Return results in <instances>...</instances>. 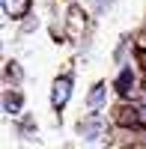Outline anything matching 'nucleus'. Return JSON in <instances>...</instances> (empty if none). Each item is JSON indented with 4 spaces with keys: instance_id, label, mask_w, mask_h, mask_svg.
Returning a JSON list of instances; mask_svg holds the SVG:
<instances>
[{
    "instance_id": "f257e3e1",
    "label": "nucleus",
    "mask_w": 146,
    "mask_h": 149,
    "mask_svg": "<svg viewBox=\"0 0 146 149\" xmlns=\"http://www.w3.org/2000/svg\"><path fill=\"white\" fill-rule=\"evenodd\" d=\"M69 95H72V78L69 74H60V78L54 81V86H51V104H54V110H63L66 102H69Z\"/></svg>"
},
{
    "instance_id": "f03ea898",
    "label": "nucleus",
    "mask_w": 146,
    "mask_h": 149,
    "mask_svg": "<svg viewBox=\"0 0 146 149\" xmlns=\"http://www.w3.org/2000/svg\"><path fill=\"white\" fill-rule=\"evenodd\" d=\"M104 125H107V122H104L102 113H90V116H83V119H81L78 131H81V137H83V140H95V137H102Z\"/></svg>"
},
{
    "instance_id": "7ed1b4c3",
    "label": "nucleus",
    "mask_w": 146,
    "mask_h": 149,
    "mask_svg": "<svg viewBox=\"0 0 146 149\" xmlns=\"http://www.w3.org/2000/svg\"><path fill=\"white\" fill-rule=\"evenodd\" d=\"M30 3L33 0H3V12L9 18H24L30 12Z\"/></svg>"
},
{
    "instance_id": "20e7f679",
    "label": "nucleus",
    "mask_w": 146,
    "mask_h": 149,
    "mask_svg": "<svg viewBox=\"0 0 146 149\" xmlns=\"http://www.w3.org/2000/svg\"><path fill=\"white\" fill-rule=\"evenodd\" d=\"M104 95H107V86H104V84H95L92 90H90V95H87V104H90L92 110H99V107L104 104Z\"/></svg>"
},
{
    "instance_id": "39448f33",
    "label": "nucleus",
    "mask_w": 146,
    "mask_h": 149,
    "mask_svg": "<svg viewBox=\"0 0 146 149\" xmlns=\"http://www.w3.org/2000/svg\"><path fill=\"white\" fill-rule=\"evenodd\" d=\"M131 84H134V74H131V69L125 66L122 72H119V78H116V93H119V95H128Z\"/></svg>"
},
{
    "instance_id": "423d86ee",
    "label": "nucleus",
    "mask_w": 146,
    "mask_h": 149,
    "mask_svg": "<svg viewBox=\"0 0 146 149\" xmlns=\"http://www.w3.org/2000/svg\"><path fill=\"white\" fill-rule=\"evenodd\" d=\"M3 107H6V113H21V95L18 93H6Z\"/></svg>"
},
{
    "instance_id": "0eeeda50",
    "label": "nucleus",
    "mask_w": 146,
    "mask_h": 149,
    "mask_svg": "<svg viewBox=\"0 0 146 149\" xmlns=\"http://www.w3.org/2000/svg\"><path fill=\"white\" fill-rule=\"evenodd\" d=\"M140 125H146V107H140Z\"/></svg>"
}]
</instances>
